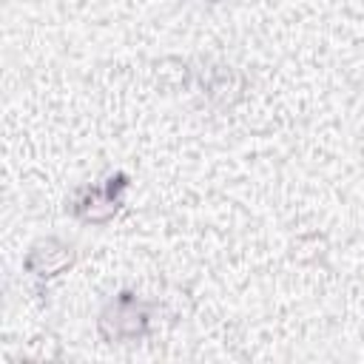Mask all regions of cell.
I'll return each mask as SVG.
<instances>
[{"label":"cell","instance_id":"2","mask_svg":"<svg viewBox=\"0 0 364 364\" xmlns=\"http://www.w3.org/2000/svg\"><path fill=\"white\" fill-rule=\"evenodd\" d=\"M125 191H128L125 171H117L97 185H82L71 196V213L85 225H108L119 213L125 202Z\"/></svg>","mask_w":364,"mask_h":364},{"label":"cell","instance_id":"3","mask_svg":"<svg viewBox=\"0 0 364 364\" xmlns=\"http://www.w3.org/2000/svg\"><path fill=\"white\" fill-rule=\"evenodd\" d=\"M74 259H77V250L71 242H65L60 236H43L26 250L23 270L37 282H51V279L63 276L74 264Z\"/></svg>","mask_w":364,"mask_h":364},{"label":"cell","instance_id":"4","mask_svg":"<svg viewBox=\"0 0 364 364\" xmlns=\"http://www.w3.org/2000/svg\"><path fill=\"white\" fill-rule=\"evenodd\" d=\"M210 3H228V0H210Z\"/></svg>","mask_w":364,"mask_h":364},{"label":"cell","instance_id":"1","mask_svg":"<svg viewBox=\"0 0 364 364\" xmlns=\"http://www.w3.org/2000/svg\"><path fill=\"white\" fill-rule=\"evenodd\" d=\"M154 304L139 299L134 290H122L105 301L97 316V333L108 344H134L151 336Z\"/></svg>","mask_w":364,"mask_h":364}]
</instances>
